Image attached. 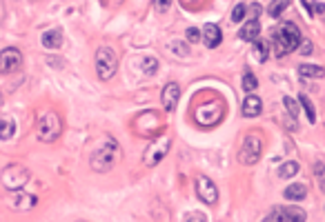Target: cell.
Segmentation results:
<instances>
[{"mask_svg": "<svg viewBox=\"0 0 325 222\" xmlns=\"http://www.w3.org/2000/svg\"><path fill=\"white\" fill-rule=\"evenodd\" d=\"M169 5H172V0H154V9H156L158 14H165V12H167Z\"/></svg>", "mask_w": 325, "mask_h": 222, "instance_id": "31", "label": "cell"}, {"mask_svg": "<svg viewBox=\"0 0 325 222\" xmlns=\"http://www.w3.org/2000/svg\"><path fill=\"white\" fill-rule=\"evenodd\" d=\"M185 220H187V222H192V220H200V222H205V220H207V218H205V215H185Z\"/></svg>", "mask_w": 325, "mask_h": 222, "instance_id": "35", "label": "cell"}, {"mask_svg": "<svg viewBox=\"0 0 325 222\" xmlns=\"http://www.w3.org/2000/svg\"><path fill=\"white\" fill-rule=\"evenodd\" d=\"M256 87H259V80H256L254 76H252L250 71H247V74L243 76V89L247 91V94H252V91H254Z\"/></svg>", "mask_w": 325, "mask_h": 222, "instance_id": "27", "label": "cell"}, {"mask_svg": "<svg viewBox=\"0 0 325 222\" xmlns=\"http://www.w3.org/2000/svg\"><path fill=\"white\" fill-rule=\"evenodd\" d=\"M259 34H261V25L256 18H250L243 25V29L239 32L241 40H245V43H256V40H259Z\"/></svg>", "mask_w": 325, "mask_h": 222, "instance_id": "16", "label": "cell"}, {"mask_svg": "<svg viewBox=\"0 0 325 222\" xmlns=\"http://www.w3.org/2000/svg\"><path fill=\"white\" fill-rule=\"evenodd\" d=\"M263 153V136L259 131H252L243 138V144H241L239 151V160L243 164H256L261 160Z\"/></svg>", "mask_w": 325, "mask_h": 222, "instance_id": "4", "label": "cell"}, {"mask_svg": "<svg viewBox=\"0 0 325 222\" xmlns=\"http://www.w3.org/2000/svg\"><path fill=\"white\" fill-rule=\"evenodd\" d=\"M200 40H203L205 45H207L209 49H214V47H219L221 45V40H223V34H221V29L216 27V25H205L203 27V32H200Z\"/></svg>", "mask_w": 325, "mask_h": 222, "instance_id": "14", "label": "cell"}, {"mask_svg": "<svg viewBox=\"0 0 325 222\" xmlns=\"http://www.w3.org/2000/svg\"><path fill=\"white\" fill-rule=\"evenodd\" d=\"M223 105H221L219 100H209V102H205V105H200V107H196V111H194V118H196V122L198 125H203V127H211V125H216V122L223 118Z\"/></svg>", "mask_w": 325, "mask_h": 222, "instance_id": "8", "label": "cell"}, {"mask_svg": "<svg viewBox=\"0 0 325 222\" xmlns=\"http://www.w3.org/2000/svg\"><path fill=\"white\" fill-rule=\"evenodd\" d=\"M298 51H301V54L303 56H309V54H312V43H309V40H301V43H298V47H296Z\"/></svg>", "mask_w": 325, "mask_h": 222, "instance_id": "33", "label": "cell"}, {"mask_svg": "<svg viewBox=\"0 0 325 222\" xmlns=\"http://www.w3.org/2000/svg\"><path fill=\"white\" fill-rule=\"evenodd\" d=\"M287 5H290V0H272L270 7H267L270 18H281V14L287 9Z\"/></svg>", "mask_w": 325, "mask_h": 222, "instance_id": "21", "label": "cell"}, {"mask_svg": "<svg viewBox=\"0 0 325 222\" xmlns=\"http://www.w3.org/2000/svg\"><path fill=\"white\" fill-rule=\"evenodd\" d=\"M23 65V54L14 47L0 51V74H14Z\"/></svg>", "mask_w": 325, "mask_h": 222, "instance_id": "11", "label": "cell"}, {"mask_svg": "<svg viewBox=\"0 0 325 222\" xmlns=\"http://www.w3.org/2000/svg\"><path fill=\"white\" fill-rule=\"evenodd\" d=\"M245 12H247V7H245L243 3H241V5H236V7H234V12H232V23H241V20L245 18Z\"/></svg>", "mask_w": 325, "mask_h": 222, "instance_id": "29", "label": "cell"}, {"mask_svg": "<svg viewBox=\"0 0 325 222\" xmlns=\"http://www.w3.org/2000/svg\"><path fill=\"white\" fill-rule=\"evenodd\" d=\"M314 178H316V182H318V189L325 191V162L314 164Z\"/></svg>", "mask_w": 325, "mask_h": 222, "instance_id": "26", "label": "cell"}, {"mask_svg": "<svg viewBox=\"0 0 325 222\" xmlns=\"http://www.w3.org/2000/svg\"><path fill=\"white\" fill-rule=\"evenodd\" d=\"M265 220L267 222L270 220L272 222H276V220H281V222H305L307 215H305V211L296 209V206H274L272 213L265 215Z\"/></svg>", "mask_w": 325, "mask_h": 222, "instance_id": "9", "label": "cell"}, {"mask_svg": "<svg viewBox=\"0 0 325 222\" xmlns=\"http://www.w3.org/2000/svg\"><path fill=\"white\" fill-rule=\"evenodd\" d=\"M118 69V56L112 47H100L96 51V74L100 80H110L114 78Z\"/></svg>", "mask_w": 325, "mask_h": 222, "instance_id": "5", "label": "cell"}, {"mask_svg": "<svg viewBox=\"0 0 325 222\" xmlns=\"http://www.w3.org/2000/svg\"><path fill=\"white\" fill-rule=\"evenodd\" d=\"M158 69V60L156 58H145L143 60V71H145L147 76H154Z\"/></svg>", "mask_w": 325, "mask_h": 222, "instance_id": "28", "label": "cell"}, {"mask_svg": "<svg viewBox=\"0 0 325 222\" xmlns=\"http://www.w3.org/2000/svg\"><path fill=\"white\" fill-rule=\"evenodd\" d=\"M63 133V118L56 111H45L38 118V127H36V136L40 142H56Z\"/></svg>", "mask_w": 325, "mask_h": 222, "instance_id": "3", "label": "cell"}, {"mask_svg": "<svg viewBox=\"0 0 325 222\" xmlns=\"http://www.w3.org/2000/svg\"><path fill=\"white\" fill-rule=\"evenodd\" d=\"M196 3H200V0H183V5H187V7H194Z\"/></svg>", "mask_w": 325, "mask_h": 222, "instance_id": "36", "label": "cell"}, {"mask_svg": "<svg viewBox=\"0 0 325 222\" xmlns=\"http://www.w3.org/2000/svg\"><path fill=\"white\" fill-rule=\"evenodd\" d=\"M196 193H198V198L205 204H216V200H219V189H216V184L211 182V178H207V175H198L196 178Z\"/></svg>", "mask_w": 325, "mask_h": 222, "instance_id": "10", "label": "cell"}, {"mask_svg": "<svg viewBox=\"0 0 325 222\" xmlns=\"http://www.w3.org/2000/svg\"><path fill=\"white\" fill-rule=\"evenodd\" d=\"M301 43V32L294 23H283L274 32V51L276 56H285L294 51Z\"/></svg>", "mask_w": 325, "mask_h": 222, "instance_id": "2", "label": "cell"}, {"mask_svg": "<svg viewBox=\"0 0 325 222\" xmlns=\"http://www.w3.org/2000/svg\"><path fill=\"white\" fill-rule=\"evenodd\" d=\"M16 133V122L9 116H0V140H12Z\"/></svg>", "mask_w": 325, "mask_h": 222, "instance_id": "17", "label": "cell"}, {"mask_svg": "<svg viewBox=\"0 0 325 222\" xmlns=\"http://www.w3.org/2000/svg\"><path fill=\"white\" fill-rule=\"evenodd\" d=\"M38 202V198L36 195H29V193H18V198L14 200V206L16 209H32V206Z\"/></svg>", "mask_w": 325, "mask_h": 222, "instance_id": "22", "label": "cell"}, {"mask_svg": "<svg viewBox=\"0 0 325 222\" xmlns=\"http://www.w3.org/2000/svg\"><path fill=\"white\" fill-rule=\"evenodd\" d=\"M161 100H163V107L165 111H174L180 100V87L176 85V82H167L161 94Z\"/></svg>", "mask_w": 325, "mask_h": 222, "instance_id": "13", "label": "cell"}, {"mask_svg": "<svg viewBox=\"0 0 325 222\" xmlns=\"http://www.w3.org/2000/svg\"><path fill=\"white\" fill-rule=\"evenodd\" d=\"M118 160H121V147H118V142L114 140V138H107V140L102 142L94 153H91L89 164H91L94 171L105 173V171H110V169L114 167Z\"/></svg>", "mask_w": 325, "mask_h": 222, "instance_id": "1", "label": "cell"}, {"mask_svg": "<svg viewBox=\"0 0 325 222\" xmlns=\"http://www.w3.org/2000/svg\"><path fill=\"white\" fill-rule=\"evenodd\" d=\"M283 105H285V109L290 111V116H292V118H296V116H298V105L292 100V98H287V96H285V98H283Z\"/></svg>", "mask_w": 325, "mask_h": 222, "instance_id": "30", "label": "cell"}, {"mask_svg": "<svg viewBox=\"0 0 325 222\" xmlns=\"http://www.w3.org/2000/svg\"><path fill=\"white\" fill-rule=\"evenodd\" d=\"M285 195L287 200H294V202H298V200H303L307 195V189H305V184H301V182H296V184H290V187L285 189Z\"/></svg>", "mask_w": 325, "mask_h": 222, "instance_id": "19", "label": "cell"}, {"mask_svg": "<svg viewBox=\"0 0 325 222\" xmlns=\"http://www.w3.org/2000/svg\"><path fill=\"white\" fill-rule=\"evenodd\" d=\"M43 45L47 49H58L60 45H63V32H60V29H49V32L43 36Z\"/></svg>", "mask_w": 325, "mask_h": 222, "instance_id": "18", "label": "cell"}, {"mask_svg": "<svg viewBox=\"0 0 325 222\" xmlns=\"http://www.w3.org/2000/svg\"><path fill=\"white\" fill-rule=\"evenodd\" d=\"M298 100H301V105L305 107V113H307V120L309 122H316V111H314V105H312V100L305 96V94H301L298 96Z\"/></svg>", "mask_w": 325, "mask_h": 222, "instance_id": "24", "label": "cell"}, {"mask_svg": "<svg viewBox=\"0 0 325 222\" xmlns=\"http://www.w3.org/2000/svg\"><path fill=\"white\" fill-rule=\"evenodd\" d=\"M296 171H298V164L294 162V160H290V162H285V164H281L278 167V178H294L296 175Z\"/></svg>", "mask_w": 325, "mask_h": 222, "instance_id": "23", "label": "cell"}, {"mask_svg": "<svg viewBox=\"0 0 325 222\" xmlns=\"http://www.w3.org/2000/svg\"><path fill=\"white\" fill-rule=\"evenodd\" d=\"M243 116L245 118H256V116H261V111H263V100L256 94H250L245 98V102H243Z\"/></svg>", "mask_w": 325, "mask_h": 222, "instance_id": "15", "label": "cell"}, {"mask_svg": "<svg viewBox=\"0 0 325 222\" xmlns=\"http://www.w3.org/2000/svg\"><path fill=\"white\" fill-rule=\"evenodd\" d=\"M158 129H161V118H158V113L147 111V113H143V116L136 118V131L138 133L149 136V133L158 131Z\"/></svg>", "mask_w": 325, "mask_h": 222, "instance_id": "12", "label": "cell"}, {"mask_svg": "<svg viewBox=\"0 0 325 222\" xmlns=\"http://www.w3.org/2000/svg\"><path fill=\"white\" fill-rule=\"evenodd\" d=\"M172 51L178 56H187V45H180V43H172Z\"/></svg>", "mask_w": 325, "mask_h": 222, "instance_id": "34", "label": "cell"}, {"mask_svg": "<svg viewBox=\"0 0 325 222\" xmlns=\"http://www.w3.org/2000/svg\"><path fill=\"white\" fill-rule=\"evenodd\" d=\"M172 149V138L169 136H163V138H156V140H152L147 144L145 153H143V162L147 164V167H156L161 160L167 156V151Z\"/></svg>", "mask_w": 325, "mask_h": 222, "instance_id": "7", "label": "cell"}, {"mask_svg": "<svg viewBox=\"0 0 325 222\" xmlns=\"http://www.w3.org/2000/svg\"><path fill=\"white\" fill-rule=\"evenodd\" d=\"M0 180H3V187L9 189V191H18L20 187L29 182V171L27 167L23 164H7L0 173Z\"/></svg>", "mask_w": 325, "mask_h": 222, "instance_id": "6", "label": "cell"}, {"mask_svg": "<svg viewBox=\"0 0 325 222\" xmlns=\"http://www.w3.org/2000/svg\"><path fill=\"white\" fill-rule=\"evenodd\" d=\"M254 54H256V60H259V63H265V60H267V54H270V45L263 43V40H256Z\"/></svg>", "mask_w": 325, "mask_h": 222, "instance_id": "25", "label": "cell"}, {"mask_svg": "<svg viewBox=\"0 0 325 222\" xmlns=\"http://www.w3.org/2000/svg\"><path fill=\"white\" fill-rule=\"evenodd\" d=\"M298 71H301L305 78H323L325 76V69L318 65H301L298 67Z\"/></svg>", "mask_w": 325, "mask_h": 222, "instance_id": "20", "label": "cell"}, {"mask_svg": "<svg viewBox=\"0 0 325 222\" xmlns=\"http://www.w3.org/2000/svg\"><path fill=\"white\" fill-rule=\"evenodd\" d=\"M185 36H187V43H198L200 40V32L196 27H189L187 32H185Z\"/></svg>", "mask_w": 325, "mask_h": 222, "instance_id": "32", "label": "cell"}]
</instances>
